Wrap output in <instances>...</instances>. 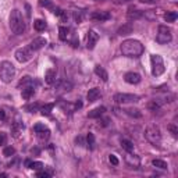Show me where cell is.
Returning a JSON list of instances; mask_svg holds the SVG:
<instances>
[{
	"mask_svg": "<svg viewBox=\"0 0 178 178\" xmlns=\"http://www.w3.org/2000/svg\"><path fill=\"white\" fill-rule=\"evenodd\" d=\"M121 53L125 57H139L143 53V44L136 39H127L121 43Z\"/></svg>",
	"mask_w": 178,
	"mask_h": 178,
	"instance_id": "6da1fadb",
	"label": "cell"
},
{
	"mask_svg": "<svg viewBox=\"0 0 178 178\" xmlns=\"http://www.w3.org/2000/svg\"><path fill=\"white\" fill-rule=\"evenodd\" d=\"M8 25H10L11 32L16 35H22L25 32V21L22 18L21 11L17 8L11 10L10 17H8Z\"/></svg>",
	"mask_w": 178,
	"mask_h": 178,
	"instance_id": "7a4b0ae2",
	"label": "cell"
},
{
	"mask_svg": "<svg viewBox=\"0 0 178 178\" xmlns=\"http://www.w3.org/2000/svg\"><path fill=\"white\" fill-rule=\"evenodd\" d=\"M16 77V67L10 61H3L0 63V79L4 84H10Z\"/></svg>",
	"mask_w": 178,
	"mask_h": 178,
	"instance_id": "3957f363",
	"label": "cell"
},
{
	"mask_svg": "<svg viewBox=\"0 0 178 178\" xmlns=\"http://www.w3.org/2000/svg\"><path fill=\"white\" fill-rule=\"evenodd\" d=\"M145 138H146V141L149 142V143L155 145H160V142H162V132H160V128L155 124H152V125H149L146 129H145Z\"/></svg>",
	"mask_w": 178,
	"mask_h": 178,
	"instance_id": "277c9868",
	"label": "cell"
},
{
	"mask_svg": "<svg viewBox=\"0 0 178 178\" xmlns=\"http://www.w3.org/2000/svg\"><path fill=\"white\" fill-rule=\"evenodd\" d=\"M173 39V34H171V29L166 25H160L157 28V35H156V40L160 44H166L170 43Z\"/></svg>",
	"mask_w": 178,
	"mask_h": 178,
	"instance_id": "5b68a950",
	"label": "cell"
},
{
	"mask_svg": "<svg viewBox=\"0 0 178 178\" xmlns=\"http://www.w3.org/2000/svg\"><path fill=\"white\" fill-rule=\"evenodd\" d=\"M150 64H152V74L155 77H160L166 71L164 61H163L162 56L152 54V57H150Z\"/></svg>",
	"mask_w": 178,
	"mask_h": 178,
	"instance_id": "8992f818",
	"label": "cell"
},
{
	"mask_svg": "<svg viewBox=\"0 0 178 178\" xmlns=\"http://www.w3.org/2000/svg\"><path fill=\"white\" fill-rule=\"evenodd\" d=\"M59 36H60L61 40H68V42L73 43V46H78L79 40L77 39V36L73 34V31H71L70 28H67V26H60L59 28Z\"/></svg>",
	"mask_w": 178,
	"mask_h": 178,
	"instance_id": "52a82bcc",
	"label": "cell"
},
{
	"mask_svg": "<svg viewBox=\"0 0 178 178\" xmlns=\"http://www.w3.org/2000/svg\"><path fill=\"white\" fill-rule=\"evenodd\" d=\"M114 102L118 105H125V103H136L139 102V96L134 93H115Z\"/></svg>",
	"mask_w": 178,
	"mask_h": 178,
	"instance_id": "ba28073f",
	"label": "cell"
},
{
	"mask_svg": "<svg viewBox=\"0 0 178 178\" xmlns=\"http://www.w3.org/2000/svg\"><path fill=\"white\" fill-rule=\"evenodd\" d=\"M34 50L31 49L29 46L26 47H20V49L16 50V59L20 61V63H25V61L31 60L34 57Z\"/></svg>",
	"mask_w": 178,
	"mask_h": 178,
	"instance_id": "9c48e42d",
	"label": "cell"
},
{
	"mask_svg": "<svg viewBox=\"0 0 178 178\" xmlns=\"http://www.w3.org/2000/svg\"><path fill=\"white\" fill-rule=\"evenodd\" d=\"M89 18H91L92 21L103 22V21H107V20H110L111 16H110V13H109V11H100V10H97V11H93V13L89 16Z\"/></svg>",
	"mask_w": 178,
	"mask_h": 178,
	"instance_id": "30bf717a",
	"label": "cell"
},
{
	"mask_svg": "<svg viewBox=\"0 0 178 178\" xmlns=\"http://www.w3.org/2000/svg\"><path fill=\"white\" fill-rule=\"evenodd\" d=\"M125 162H127V164H128L129 167H132V168H138L139 164H141V159H139V156L132 155L131 152H127Z\"/></svg>",
	"mask_w": 178,
	"mask_h": 178,
	"instance_id": "8fae6325",
	"label": "cell"
},
{
	"mask_svg": "<svg viewBox=\"0 0 178 178\" xmlns=\"http://www.w3.org/2000/svg\"><path fill=\"white\" fill-rule=\"evenodd\" d=\"M47 44V40H46V38H35L34 40H32L31 43H29V47H31L34 52H36V50H39V49H42V47H44Z\"/></svg>",
	"mask_w": 178,
	"mask_h": 178,
	"instance_id": "7c38bea8",
	"label": "cell"
},
{
	"mask_svg": "<svg viewBox=\"0 0 178 178\" xmlns=\"http://www.w3.org/2000/svg\"><path fill=\"white\" fill-rule=\"evenodd\" d=\"M97 40H99V35L95 31H89L88 36H87V47L89 50H92L95 47V44L97 43Z\"/></svg>",
	"mask_w": 178,
	"mask_h": 178,
	"instance_id": "4fadbf2b",
	"label": "cell"
},
{
	"mask_svg": "<svg viewBox=\"0 0 178 178\" xmlns=\"http://www.w3.org/2000/svg\"><path fill=\"white\" fill-rule=\"evenodd\" d=\"M100 97H102V93H100V89L99 88L89 89V92H88V95H87V99H88L89 103L96 102V100H99Z\"/></svg>",
	"mask_w": 178,
	"mask_h": 178,
	"instance_id": "5bb4252c",
	"label": "cell"
},
{
	"mask_svg": "<svg viewBox=\"0 0 178 178\" xmlns=\"http://www.w3.org/2000/svg\"><path fill=\"white\" fill-rule=\"evenodd\" d=\"M124 79H125L127 84H131V85H136L141 82V75L136 73H127L125 75H124Z\"/></svg>",
	"mask_w": 178,
	"mask_h": 178,
	"instance_id": "9a60e30c",
	"label": "cell"
},
{
	"mask_svg": "<svg viewBox=\"0 0 178 178\" xmlns=\"http://www.w3.org/2000/svg\"><path fill=\"white\" fill-rule=\"evenodd\" d=\"M22 131H24V124L20 123V121H16L11 125V135H13V138H20Z\"/></svg>",
	"mask_w": 178,
	"mask_h": 178,
	"instance_id": "2e32d148",
	"label": "cell"
},
{
	"mask_svg": "<svg viewBox=\"0 0 178 178\" xmlns=\"http://www.w3.org/2000/svg\"><path fill=\"white\" fill-rule=\"evenodd\" d=\"M34 93H35V89L32 85H26V87H24L22 91H21V96H22V99H25V100L31 99V97L34 96Z\"/></svg>",
	"mask_w": 178,
	"mask_h": 178,
	"instance_id": "e0dca14e",
	"label": "cell"
},
{
	"mask_svg": "<svg viewBox=\"0 0 178 178\" xmlns=\"http://www.w3.org/2000/svg\"><path fill=\"white\" fill-rule=\"evenodd\" d=\"M106 111V107H103V106H99V107L93 109V110H91L88 113V117L89 118H100L103 114H105Z\"/></svg>",
	"mask_w": 178,
	"mask_h": 178,
	"instance_id": "ac0fdd59",
	"label": "cell"
},
{
	"mask_svg": "<svg viewBox=\"0 0 178 178\" xmlns=\"http://www.w3.org/2000/svg\"><path fill=\"white\" fill-rule=\"evenodd\" d=\"M44 81H46L47 85H53L56 82V70L54 68H50V70L46 71V74H44Z\"/></svg>",
	"mask_w": 178,
	"mask_h": 178,
	"instance_id": "d6986e66",
	"label": "cell"
},
{
	"mask_svg": "<svg viewBox=\"0 0 178 178\" xmlns=\"http://www.w3.org/2000/svg\"><path fill=\"white\" fill-rule=\"evenodd\" d=\"M142 16H143V13L139 10H135V8H129L128 13H127L128 20H138V18H141Z\"/></svg>",
	"mask_w": 178,
	"mask_h": 178,
	"instance_id": "ffe728a7",
	"label": "cell"
},
{
	"mask_svg": "<svg viewBox=\"0 0 178 178\" xmlns=\"http://www.w3.org/2000/svg\"><path fill=\"white\" fill-rule=\"evenodd\" d=\"M95 74H96L97 77H100L103 81H107V79H109V74L106 73L105 68L100 67V66H96V67H95Z\"/></svg>",
	"mask_w": 178,
	"mask_h": 178,
	"instance_id": "44dd1931",
	"label": "cell"
},
{
	"mask_svg": "<svg viewBox=\"0 0 178 178\" xmlns=\"http://www.w3.org/2000/svg\"><path fill=\"white\" fill-rule=\"evenodd\" d=\"M125 114H128V115H131V117L134 118H141L142 117V113L139 109H134V107H128V109H125Z\"/></svg>",
	"mask_w": 178,
	"mask_h": 178,
	"instance_id": "7402d4cb",
	"label": "cell"
},
{
	"mask_svg": "<svg viewBox=\"0 0 178 178\" xmlns=\"http://www.w3.org/2000/svg\"><path fill=\"white\" fill-rule=\"evenodd\" d=\"M53 107H54V103H47V105H43L42 107H40V113H42L43 115H50Z\"/></svg>",
	"mask_w": 178,
	"mask_h": 178,
	"instance_id": "603a6c76",
	"label": "cell"
},
{
	"mask_svg": "<svg viewBox=\"0 0 178 178\" xmlns=\"http://www.w3.org/2000/svg\"><path fill=\"white\" fill-rule=\"evenodd\" d=\"M34 28L36 29V31H44L46 29V22H44V20H35L34 21Z\"/></svg>",
	"mask_w": 178,
	"mask_h": 178,
	"instance_id": "cb8c5ba5",
	"label": "cell"
},
{
	"mask_svg": "<svg viewBox=\"0 0 178 178\" xmlns=\"http://www.w3.org/2000/svg\"><path fill=\"white\" fill-rule=\"evenodd\" d=\"M152 164L155 166V167H157V168H160V170H167V163L164 162V160H160V159H155L152 162Z\"/></svg>",
	"mask_w": 178,
	"mask_h": 178,
	"instance_id": "d4e9b609",
	"label": "cell"
},
{
	"mask_svg": "<svg viewBox=\"0 0 178 178\" xmlns=\"http://www.w3.org/2000/svg\"><path fill=\"white\" fill-rule=\"evenodd\" d=\"M26 166L29 168H32V170H42V168H44L42 162H26Z\"/></svg>",
	"mask_w": 178,
	"mask_h": 178,
	"instance_id": "484cf974",
	"label": "cell"
},
{
	"mask_svg": "<svg viewBox=\"0 0 178 178\" xmlns=\"http://www.w3.org/2000/svg\"><path fill=\"white\" fill-rule=\"evenodd\" d=\"M121 146H123V149H125L127 152H132L134 150V143L131 141H128V139H123V141H121Z\"/></svg>",
	"mask_w": 178,
	"mask_h": 178,
	"instance_id": "4316f807",
	"label": "cell"
},
{
	"mask_svg": "<svg viewBox=\"0 0 178 178\" xmlns=\"http://www.w3.org/2000/svg\"><path fill=\"white\" fill-rule=\"evenodd\" d=\"M177 17H178V16H177L176 11H167V13L164 14V20H166L167 22H174V21L177 20Z\"/></svg>",
	"mask_w": 178,
	"mask_h": 178,
	"instance_id": "83f0119b",
	"label": "cell"
},
{
	"mask_svg": "<svg viewBox=\"0 0 178 178\" xmlns=\"http://www.w3.org/2000/svg\"><path fill=\"white\" fill-rule=\"evenodd\" d=\"M87 145H88L89 149H93L95 148V135L92 132H89L88 136H87Z\"/></svg>",
	"mask_w": 178,
	"mask_h": 178,
	"instance_id": "f1b7e54d",
	"label": "cell"
},
{
	"mask_svg": "<svg viewBox=\"0 0 178 178\" xmlns=\"http://www.w3.org/2000/svg\"><path fill=\"white\" fill-rule=\"evenodd\" d=\"M3 155L6 157H11V156L16 155V149H14L13 146H7V148H4V150H3Z\"/></svg>",
	"mask_w": 178,
	"mask_h": 178,
	"instance_id": "f546056e",
	"label": "cell"
},
{
	"mask_svg": "<svg viewBox=\"0 0 178 178\" xmlns=\"http://www.w3.org/2000/svg\"><path fill=\"white\" fill-rule=\"evenodd\" d=\"M38 138H39V141H47V139L50 138V131L49 129H46V131H42V132H38Z\"/></svg>",
	"mask_w": 178,
	"mask_h": 178,
	"instance_id": "4dcf8cb0",
	"label": "cell"
},
{
	"mask_svg": "<svg viewBox=\"0 0 178 178\" xmlns=\"http://www.w3.org/2000/svg\"><path fill=\"white\" fill-rule=\"evenodd\" d=\"M39 4L42 6V7H44V8H50V10L54 8V6H53V3L50 2V0H39Z\"/></svg>",
	"mask_w": 178,
	"mask_h": 178,
	"instance_id": "1f68e13d",
	"label": "cell"
},
{
	"mask_svg": "<svg viewBox=\"0 0 178 178\" xmlns=\"http://www.w3.org/2000/svg\"><path fill=\"white\" fill-rule=\"evenodd\" d=\"M60 89H63V91H71V89H73V84H71V82H68V81H63L60 84Z\"/></svg>",
	"mask_w": 178,
	"mask_h": 178,
	"instance_id": "d6a6232c",
	"label": "cell"
},
{
	"mask_svg": "<svg viewBox=\"0 0 178 178\" xmlns=\"http://www.w3.org/2000/svg\"><path fill=\"white\" fill-rule=\"evenodd\" d=\"M148 107H149L152 111H156V110H159L160 109V103L157 102V100H153V102H150L149 105H148Z\"/></svg>",
	"mask_w": 178,
	"mask_h": 178,
	"instance_id": "836d02e7",
	"label": "cell"
},
{
	"mask_svg": "<svg viewBox=\"0 0 178 178\" xmlns=\"http://www.w3.org/2000/svg\"><path fill=\"white\" fill-rule=\"evenodd\" d=\"M74 20H75V22H82V20H84V14H82V11H74Z\"/></svg>",
	"mask_w": 178,
	"mask_h": 178,
	"instance_id": "e575fe53",
	"label": "cell"
},
{
	"mask_svg": "<svg viewBox=\"0 0 178 178\" xmlns=\"http://www.w3.org/2000/svg\"><path fill=\"white\" fill-rule=\"evenodd\" d=\"M46 129H49L47 128L46 125H44V124H36V125H34V131L35 132H42V131H46Z\"/></svg>",
	"mask_w": 178,
	"mask_h": 178,
	"instance_id": "d590c367",
	"label": "cell"
},
{
	"mask_svg": "<svg viewBox=\"0 0 178 178\" xmlns=\"http://www.w3.org/2000/svg\"><path fill=\"white\" fill-rule=\"evenodd\" d=\"M131 31H132V28L129 25H127V26H123V28L118 29V34L120 35H128Z\"/></svg>",
	"mask_w": 178,
	"mask_h": 178,
	"instance_id": "8d00e7d4",
	"label": "cell"
},
{
	"mask_svg": "<svg viewBox=\"0 0 178 178\" xmlns=\"http://www.w3.org/2000/svg\"><path fill=\"white\" fill-rule=\"evenodd\" d=\"M38 109H39V105H38V103H34V105H28V106H26L25 110L29 111V113H35Z\"/></svg>",
	"mask_w": 178,
	"mask_h": 178,
	"instance_id": "74e56055",
	"label": "cell"
},
{
	"mask_svg": "<svg viewBox=\"0 0 178 178\" xmlns=\"http://www.w3.org/2000/svg\"><path fill=\"white\" fill-rule=\"evenodd\" d=\"M168 131H170L171 134H173V136L174 138H177L178 136V128L176 125H174V124H171V125H168Z\"/></svg>",
	"mask_w": 178,
	"mask_h": 178,
	"instance_id": "f35d334b",
	"label": "cell"
},
{
	"mask_svg": "<svg viewBox=\"0 0 178 178\" xmlns=\"http://www.w3.org/2000/svg\"><path fill=\"white\" fill-rule=\"evenodd\" d=\"M31 82H32L31 77H24V78L21 79V82H20V87H21V85H29Z\"/></svg>",
	"mask_w": 178,
	"mask_h": 178,
	"instance_id": "ab89813d",
	"label": "cell"
},
{
	"mask_svg": "<svg viewBox=\"0 0 178 178\" xmlns=\"http://www.w3.org/2000/svg\"><path fill=\"white\" fill-rule=\"evenodd\" d=\"M109 162H110L113 166H117V164H118V159H117V157H115L114 155H110V156H109Z\"/></svg>",
	"mask_w": 178,
	"mask_h": 178,
	"instance_id": "60d3db41",
	"label": "cell"
},
{
	"mask_svg": "<svg viewBox=\"0 0 178 178\" xmlns=\"http://www.w3.org/2000/svg\"><path fill=\"white\" fill-rule=\"evenodd\" d=\"M36 177H39V178H47V177H50V173H46V171H38Z\"/></svg>",
	"mask_w": 178,
	"mask_h": 178,
	"instance_id": "b9f144b4",
	"label": "cell"
},
{
	"mask_svg": "<svg viewBox=\"0 0 178 178\" xmlns=\"http://www.w3.org/2000/svg\"><path fill=\"white\" fill-rule=\"evenodd\" d=\"M7 141V135L4 132H0V145H4Z\"/></svg>",
	"mask_w": 178,
	"mask_h": 178,
	"instance_id": "7bdbcfd3",
	"label": "cell"
},
{
	"mask_svg": "<svg viewBox=\"0 0 178 178\" xmlns=\"http://www.w3.org/2000/svg\"><path fill=\"white\" fill-rule=\"evenodd\" d=\"M4 118H6V111L4 110H3V109H0V120H4Z\"/></svg>",
	"mask_w": 178,
	"mask_h": 178,
	"instance_id": "ee69618b",
	"label": "cell"
},
{
	"mask_svg": "<svg viewBox=\"0 0 178 178\" xmlns=\"http://www.w3.org/2000/svg\"><path fill=\"white\" fill-rule=\"evenodd\" d=\"M75 142H77V143H81V145H84V138H82V136H78V138L75 139Z\"/></svg>",
	"mask_w": 178,
	"mask_h": 178,
	"instance_id": "f6af8a7d",
	"label": "cell"
},
{
	"mask_svg": "<svg viewBox=\"0 0 178 178\" xmlns=\"http://www.w3.org/2000/svg\"><path fill=\"white\" fill-rule=\"evenodd\" d=\"M142 3H153V4H155V3H157L159 2V0H141Z\"/></svg>",
	"mask_w": 178,
	"mask_h": 178,
	"instance_id": "bcb514c9",
	"label": "cell"
},
{
	"mask_svg": "<svg viewBox=\"0 0 178 178\" xmlns=\"http://www.w3.org/2000/svg\"><path fill=\"white\" fill-rule=\"evenodd\" d=\"M118 3H129V2H134V0H117Z\"/></svg>",
	"mask_w": 178,
	"mask_h": 178,
	"instance_id": "7dc6e473",
	"label": "cell"
}]
</instances>
